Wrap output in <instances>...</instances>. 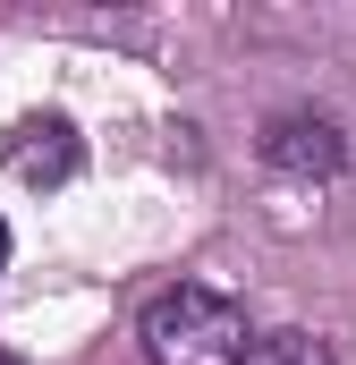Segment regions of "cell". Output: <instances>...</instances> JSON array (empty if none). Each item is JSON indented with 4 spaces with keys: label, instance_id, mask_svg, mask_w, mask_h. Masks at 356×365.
Masks as SVG:
<instances>
[{
    "label": "cell",
    "instance_id": "cell-1",
    "mask_svg": "<svg viewBox=\"0 0 356 365\" xmlns=\"http://www.w3.org/2000/svg\"><path fill=\"white\" fill-rule=\"evenodd\" d=\"M136 340L153 365H246L255 331H246V306L212 280H170L145 297L136 314Z\"/></svg>",
    "mask_w": 356,
    "mask_h": 365
},
{
    "label": "cell",
    "instance_id": "cell-2",
    "mask_svg": "<svg viewBox=\"0 0 356 365\" xmlns=\"http://www.w3.org/2000/svg\"><path fill=\"white\" fill-rule=\"evenodd\" d=\"M255 153H263V170H280V179H340L348 170V128L331 110H271L263 136H255Z\"/></svg>",
    "mask_w": 356,
    "mask_h": 365
},
{
    "label": "cell",
    "instance_id": "cell-3",
    "mask_svg": "<svg viewBox=\"0 0 356 365\" xmlns=\"http://www.w3.org/2000/svg\"><path fill=\"white\" fill-rule=\"evenodd\" d=\"M9 170L26 187H68L85 170V136H77L60 110H34V119H17V136H9Z\"/></svg>",
    "mask_w": 356,
    "mask_h": 365
},
{
    "label": "cell",
    "instance_id": "cell-4",
    "mask_svg": "<svg viewBox=\"0 0 356 365\" xmlns=\"http://www.w3.org/2000/svg\"><path fill=\"white\" fill-rule=\"evenodd\" d=\"M246 365H340V349H331L323 331H263V340L246 349Z\"/></svg>",
    "mask_w": 356,
    "mask_h": 365
},
{
    "label": "cell",
    "instance_id": "cell-5",
    "mask_svg": "<svg viewBox=\"0 0 356 365\" xmlns=\"http://www.w3.org/2000/svg\"><path fill=\"white\" fill-rule=\"evenodd\" d=\"M0 272H9V221H0Z\"/></svg>",
    "mask_w": 356,
    "mask_h": 365
},
{
    "label": "cell",
    "instance_id": "cell-6",
    "mask_svg": "<svg viewBox=\"0 0 356 365\" xmlns=\"http://www.w3.org/2000/svg\"><path fill=\"white\" fill-rule=\"evenodd\" d=\"M0 365H26V357H9V349H0Z\"/></svg>",
    "mask_w": 356,
    "mask_h": 365
}]
</instances>
